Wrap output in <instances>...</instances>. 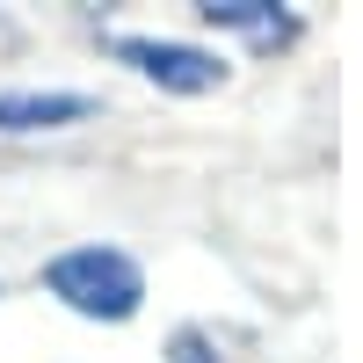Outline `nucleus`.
<instances>
[{
	"label": "nucleus",
	"mask_w": 363,
	"mask_h": 363,
	"mask_svg": "<svg viewBox=\"0 0 363 363\" xmlns=\"http://www.w3.org/2000/svg\"><path fill=\"white\" fill-rule=\"evenodd\" d=\"M95 109L87 95H66V87H15L0 95V131H58V124H80Z\"/></svg>",
	"instance_id": "7ed1b4c3"
},
{
	"label": "nucleus",
	"mask_w": 363,
	"mask_h": 363,
	"mask_svg": "<svg viewBox=\"0 0 363 363\" xmlns=\"http://www.w3.org/2000/svg\"><path fill=\"white\" fill-rule=\"evenodd\" d=\"M203 22L211 29H240L255 44H291L298 37V15L269 8V0H203Z\"/></svg>",
	"instance_id": "20e7f679"
},
{
	"label": "nucleus",
	"mask_w": 363,
	"mask_h": 363,
	"mask_svg": "<svg viewBox=\"0 0 363 363\" xmlns=\"http://www.w3.org/2000/svg\"><path fill=\"white\" fill-rule=\"evenodd\" d=\"M44 291L58 298V306H73L80 320H131L145 306L138 262L116 255V247H73V255H58L44 269Z\"/></svg>",
	"instance_id": "f257e3e1"
},
{
	"label": "nucleus",
	"mask_w": 363,
	"mask_h": 363,
	"mask_svg": "<svg viewBox=\"0 0 363 363\" xmlns=\"http://www.w3.org/2000/svg\"><path fill=\"white\" fill-rule=\"evenodd\" d=\"M167 363H225V356H218V342H211L203 327H182V335L167 342Z\"/></svg>",
	"instance_id": "39448f33"
},
{
	"label": "nucleus",
	"mask_w": 363,
	"mask_h": 363,
	"mask_svg": "<svg viewBox=\"0 0 363 363\" xmlns=\"http://www.w3.org/2000/svg\"><path fill=\"white\" fill-rule=\"evenodd\" d=\"M109 51L124 58V66H138L145 80L174 87V95H203V87L225 80V58H211L196 44H167V37H109Z\"/></svg>",
	"instance_id": "f03ea898"
}]
</instances>
